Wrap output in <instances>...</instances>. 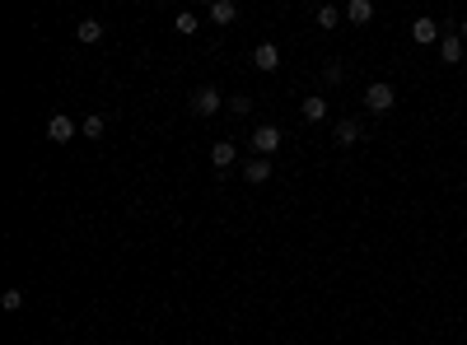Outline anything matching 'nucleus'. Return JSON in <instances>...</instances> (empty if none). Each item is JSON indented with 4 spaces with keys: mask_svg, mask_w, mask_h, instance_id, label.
<instances>
[{
    "mask_svg": "<svg viewBox=\"0 0 467 345\" xmlns=\"http://www.w3.org/2000/svg\"><path fill=\"white\" fill-rule=\"evenodd\" d=\"M392 103H397V89L383 84V79L365 89V112H392Z\"/></svg>",
    "mask_w": 467,
    "mask_h": 345,
    "instance_id": "f257e3e1",
    "label": "nucleus"
},
{
    "mask_svg": "<svg viewBox=\"0 0 467 345\" xmlns=\"http://www.w3.org/2000/svg\"><path fill=\"white\" fill-rule=\"evenodd\" d=\"M253 149H257V159H271L280 149V126H257V131H253Z\"/></svg>",
    "mask_w": 467,
    "mask_h": 345,
    "instance_id": "f03ea898",
    "label": "nucleus"
},
{
    "mask_svg": "<svg viewBox=\"0 0 467 345\" xmlns=\"http://www.w3.org/2000/svg\"><path fill=\"white\" fill-rule=\"evenodd\" d=\"M220 108H224V98H220V94L211 89V84H206V89H197V94H192V112H197V117H215V112H220Z\"/></svg>",
    "mask_w": 467,
    "mask_h": 345,
    "instance_id": "7ed1b4c3",
    "label": "nucleus"
},
{
    "mask_svg": "<svg viewBox=\"0 0 467 345\" xmlns=\"http://www.w3.org/2000/svg\"><path fill=\"white\" fill-rule=\"evenodd\" d=\"M439 38H444V33H439V23H434V19H430V14H421V19H416V23H412V43H421V47H430V43H439Z\"/></svg>",
    "mask_w": 467,
    "mask_h": 345,
    "instance_id": "20e7f679",
    "label": "nucleus"
},
{
    "mask_svg": "<svg viewBox=\"0 0 467 345\" xmlns=\"http://www.w3.org/2000/svg\"><path fill=\"white\" fill-rule=\"evenodd\" d=\"M70 135H75V122H70L66 112H56L52 122H47V140H56V145H70Z\"/></svg>",
    "mask_w": 467,
    "mask_h": 345,
    "instance_id": "39448f33",
    "label": "nucleus"
},
{
    "mask_svg": "<svg viewBox=\"0 0 467 345\" xmlns=\"http://www.w3.org/2000/svg\"><path fill=\"white\" fill-rule=\"evenodd\" d=\"M253 66L257 70H276L280 66V47L276 43H257L253 47Z\"/></svg>",
    "mask_w": 467,
    "mask_h": 345,
    "instance_id": "423d86ee",
    "label": "nucleus"
},
{
    "mask_svg": "<svg viewBox=\"0 0 467 345\" xmlns=\"http://www.w3.org/2000/svg\"><path fill=\"white\" fill-rule=\"evenodd\" d=\"M206 14H211V23H234L238 19V5H234V0H211Z\"/></svg>",
    "mask_w": 467,
    "mask_h": 345,
    "instance_id": "0eeeda50",
    "label": "nucleus"
},
{
    "mask_svg": "<svg viewBox=\"0 0 467 345\" xmlns=\"http://www.w3.org/2000/svg\"><path fill=\"white\" fill-rule=\"evenodd\" d=\"M439 56H444L449 66H458V61H463V38H458V33H444V38H439Z\"/></svg>",
    "mask_w": 467,
    "mask_h": 345,
    "instance_id": "6e6552de",
    "label": "nucleus"
},
{
    "mask_svg": "<svg viewBox=\"0 0 467 345\" xmlns=\"http://www.w3.org/2000/svg\"><path fill=\"white\" fill-rule=\"evenodd\" d=\"M243 178H248V187H253V182H267L271 178V159H248V164H243Z\"/></svg>",
    "mask_w": 467,
    "mask_h": 345,
    "instance_id": "1a4fd4ad",
    "label": "nucleus"
},
{
    "mask_svg": "<svg viewBox=\"0 0 467 345\" xmlns=\"http://www.w3.org/2000/svg\"><path fill=\"white\" fill-rule=\"evenodd\" d=\"M346 19H351V23H369V19H374V0H351V5H346Z\"/></svg>",
    "mask_w": 467,
    "mask_h": 345,
    "instance_id": "9d476101",
    "label": "nucleus"
},
{
    "mask_svg": "<svg viewBox=\"0 0 467 345\" xmlns=\"http://www.w3.org/2000/svg\"><path fill=\"white\" fill-rule=\"evenodd\" d=\"M300 117H304V122H327V103L318 98V94H313V98H304Z\"/></svg>",
    "mask_w": 467,
    "mask_h": 345,
    "instance_id": "9b49d317",
    "label": "nucleus"
},
{
    "mask_svg": "<svg viewBox=\"0 0 467 345\" xmlns=\"http://www.w3.org/2000/svg\"><path fill=\"white\" fill-rule=\"evenodd\" d=\"M75 38H79V43H84V47L103 43V23H99V19H84V23H79V28H75Z\"/></svg>",
    "mask_w": 467,
    "mask_h": 345,
    "instance_id": "f8f14e48",
    "label": "nucleus"
},
{
    "mask_svg": "<svg viewBox=\"0 0 467 345\" xmlns=\"http://www.w3.org/2000/svg\"><path fill=\"white\" fill-rule=\"evenodd\" d=\"M234 159H238V149H234L229 140H215V149H211V164H215V168H229Z\"/></svg>",
    "mask_w": 467,
    "mask_h": 345,
    "instance_id": "ddd939ff",
    "label": "nucleus"
},
{
    "mask_svg": "<svg viewBox=\"0 0 467 345\" xmlns=\"http://www.w3.org/2000/svg\"><path fill=\"white\" fill-rule=\"evenodd\" d=\"M336 140H341V145H356V140H360V122H356V117L336 122Z\"/></svg>",
    "mask_w": 467,
    "mask_h": 345,
    "instance_id": "4468645a",
    "label": "nucleus"
},
{
    "mask_svg": "<svg viewBox=\"0 0 467 345\" xmlns=\"http://www.w3.org/2000/svg\"><path fill=\"white\" fill-rule=\"evenodd\" d=\"M173 28H178L182 38H192V33H197V14H192V10H182V14H178V23H173Z\"/></svg>",
    "mask_w": 467,
    "mask_h": 345,
    "instance_id": "2eb2a0df",
    "label": "nucleus"
},
{
    "mask_svg": "<svg viewBox=\"0 0 467 345\" xmlns=\"http://www.w3.org/2000/svg\"><path fill=\"white\" fill-rule=\"evenodd\" d=\"M79 131L89 135V140H99V135H103V117H99V112H94V117H84V122H79Z\"/></svg>",
    "mask_w": 467,
    "mask_h": 345,
    "instance_id": "dca6fc26",
    "label": "nucleus"
},
{
    "mask_svg": "<svg viewBox=\"0 0 467 345\" xmlns=\"http://www.w3.org/2000/svg\"><path fill=\"white\" fill-rule=\"evenodd\" d=\"M313 19L323 23V28H336V19H341V10H336V5H323V10L313 14Z\"/></svg>",
    "mask_w": 467,
    "mask_h": 345,
    "instance_id": "f3484780",
    "label": "nucleus"
},
{
    "mask_svg": "<svg viewBox=\"0 0 467 345\" xmlns=\"http://www.w3.org/2000/svg\"><path fill=\"white\" fill-rule=\"evenodd\" d=\"M0 303H5L10 312H19L23 308V290H5V294H0Z\"/></svg>",
    "mask_w": 467,
    "mask_h": 345,
    "instance_id": "a211bd4d",
    "label": "nucleus"
},
{
    "mask_svg": "<svg viewBox=\"0 0 467 345\" xmlns=\"http://www.w3.org/2000/svg\"><path fill=\"white\" fill-rule=\"evenodd\" d=\"M229 112H253V98H243V94H234V98H229Z\"/></svg>",
    "mask_w": 467,
    "mask_h": 345,
    "instance_id": "6ab92c4d",
    "label": "nucleus"
},
{
    "mask_svg": "<svg viewBox=\"0 0 467 345\" xmlns=\"http://www.w3.org/2000/svg\"><path fill=\"white\" fill-rule=\"evenodd\" d=\"M323 79H327V84H341V79H346V70H341V66H336V61H332V66L323 70Z\"/></svg>",
    "mask_w": 467,
    "mask_h": 345,
    "instance_id": "aec40b11",
    "label": "nucleus"
},
{
    "mask_svg": "<svg viewBox=\"0 0 467 345\" xmlns=\"http://www.w3.org/2000/svg\"><path fill=\"white\" fill-rule=\"evenodd\" d=\"M458 33H463V38H467V19H463V23H458Z\"/></svg>",
    "mask_w": 467,
    "mask_h": 345,
    "instance_id": "412c9836",
    "label": "nucleus"
}]
</instances>
